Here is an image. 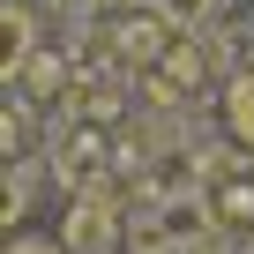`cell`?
Segmentation results:
<instances>
[{"mask_svg":"<svg viewBox=\"0 0 254 254\" xmlns=\"http://www.w3.org/2000/svg\"><path fill=\"white\" fill-rule=\"evenodd\" d=\"M8 254H67V247H53V239H8Z\"/></svg>","mask_w":254,"mask_h":254,"instance_id":"5b68a950","label":"cell"},{"mask_svg":"<svg viewBox=\"0 0 254 254\" xmlns=\"http://www.w3.org/2000/svg\"><path fill=\"white\" fill-rule=\"evenodd\" d=\"M112 239H120V209L97 202V194H75V209L60 224V247L67 254H112Z\"/></svg>","mask_w":254,"mask_h":254,"instance_id":"6da1fadb","label":"cell"},{"mask_svg":"<svg viewBox=\"0 0 254 254\" xmlns=\"http://www.w3.org/2000/svg\"><path fill=\"white\" fill-rule=\"evenodd\" d=\"M157 8H165V23H172V30H194V23H209V15H217V0H157Z\"/></svg>","mask_w":254,"mask_h":254,"instance_id":"277c9868","label":"cell"},{"mask_svg":"<svg viewBox=\"0 0 254 254\" xmlns=\"http://www.w3.org/2000/svg\"><path fill=\"white\" fill-rule=\"evenodd\" d=\"M0 38H8V82L23 75V60L38 53L30 38H38V15H30V0H8V15H0Z\"/></svg>","mask_w":254,"mask_h":254,"instance_id":"7a4b0ae2","label":"cell"},{"mask_svg":"<svg viewBox=\"0 0 254 254\" xmlns=\"http://www.w3.org/2000/svg\"><path fill=\"white\" fill-rule=\"evenodd\" d=\"M224 120H232V135H239V142H254V75H239V82H232Z\"/></svg>","mask_w":254,"mask_h":254,"instance_id":"3957f363","label":"cell"}]
</instances>
